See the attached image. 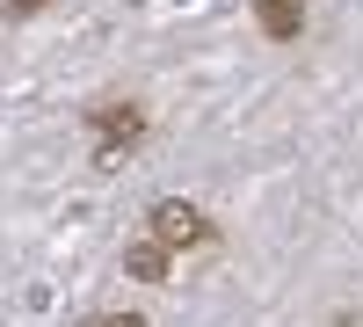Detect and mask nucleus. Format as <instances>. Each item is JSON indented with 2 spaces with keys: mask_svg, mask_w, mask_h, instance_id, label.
<instances>
[{
  "mask_svg": "<svg viewBox=\"0 0 363 327\" xmlns=\"http://www.w3.org/2000/svg\"><path fill=\"white\" fill-rule=\"evenodd\" d=\"M37 8H44V0H15V15H37Z\"/></svg>",
  "mask_w": 363,
  "mask_h": 327,
  "instance_id": "6",
  "label": "nucleus"
},
{
  "mask_svg": "<svg viewBox=\"0 0 363 327\" xmlns=\"http://www.w3.org/2000/svg\"><path fill=\"white\" fill-rule=\"evenodd\" d=\"M95 327H145V320H138V313H102Z\"/></svg>",
  "mask_w": 363,
  "mask_h": 327,
  "instance_id": "5",
  "label": "nucleus"
},
{
  "mask_svg": "<svg viewBox=\"0 0 363 327\" xmlns=\"http://www.w3.org/2000/svg\"><path fill=\"white\" fill-rule=\"evenodd\" d=\"M255 8H262V29L277 44H291L298 29H306V8H298V0H255Z\"/></svg>",
  "mask_w": 363,
  "mask_h": 327,
  "instance_id": "4",
  "label": "nucleus"
},
{
  "mask_svg": "<svg viewBox=\"0 0 363 327\" xmlns=\"http://www.w3.org/2000/svg\"><path fill=\"white\" fill-rule=\"evenodd\" d=\"M87 124L102 131V145H95V167H116V160H124V145L145 131V109H138V102H95V109H87Z\"/></svg>",
  "mask_w": 363,
  "mask_h": 327,
  "instance_id": "1",
  "label": "nucleus"
},
{
  "mask_svg": "<svg viewBox=\"0 0 363 327\" xmlns=\"http://www.w3.org/2000/svg\"><path fill=\"white\" fill-rule=\"evenodd\" d=\"M124 270H131L138 284H167V270H174V248H160V240H138V248L124 255Z\"/></svg>",
  "mask_w": 363,
  "mask_h": 327,
  "instance_id": "3",
  "label": "nucleus"
},
{
  "mask_svg": "<svg viewBox=\"0 0 363 327\" xmlns=\"http://www.w3.org/2000/svg\"><path fill=\"white\" fill-rule=\"evenodd\" d=\"M153 240L174 248V255H182V248H203V240H211V218L196 211V204H174V196H167V204H153Z\"/></svg>",
  "mask_w": 363,
  "mask_h": 327,
  "instance_id": "2",
  "label": "nucleus"
}]
</instances>
